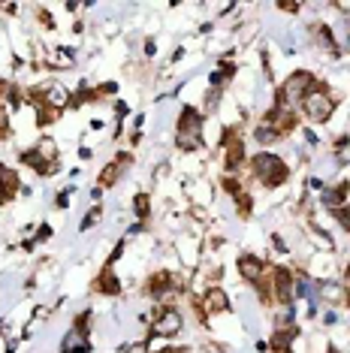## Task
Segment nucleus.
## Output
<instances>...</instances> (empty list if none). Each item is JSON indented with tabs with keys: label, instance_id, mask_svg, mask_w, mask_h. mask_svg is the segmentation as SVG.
<instances>
[{
	"label": "nucleus",
	"instance_id": "obj_1",
	"mask_svg": "<svg viewBox=\"0 0 350 353\" xmlns=\"http://www.w3.org/2000/svg\"><path fill=\"white\" fill-rule=\"evenodd\" d=\"M251 175L262 184V188L275 190V188H281V184L290 179V170H287V163H284L278 154L260 151V154L251 157Z\"/></svg>",
	"mask_w": 350,
	"mask_h": 353
},
{
	"label": "nucleus",
	"instance_id": "obj_2",
	"mask_svg": "<svg viewBox=\"0 0 350 353\" xmlns=\"http://www.w3.org/2000/svg\"><path fill=\"white\" fill-rule=\"evenodd\" d=\"M336 103H338V100L332 97L329 88L317 82V88H314L311 94H308L305 100L299 103V106H302V112H305L308 121H314V124H326V121L332 118V112H336Z\"/></svg>",
	"mask_w": 350,
	"mask_h": 353
},
{
	"label": "nucleus",
	"instance_id": "obj_3",
	"mask_svg": "<svg viewBox=\"0 0 350 353\" xmlns=\"http://www.w3.org/2000/svg\"><path fill=\"white\" fill-rule=\"evenodd\" d=\"M317 88V79L308 73V70H296L287 82L281 85V91H278V97H275V103H281V106H287V109H293L296 103H302Z\"/></svg>",
	"mask_w": 350,
	"mask_h": 353
},
{
	"label": "nucleus",
	"instance_id": "obj_4",
	"mask_svg": "<svg viewBox=\"0 0 350 353\" xmlns=\"http://www.w3.org/2000/svg\"><path fill=\"white\" fill-rule=\"evenodd\" d=\"M175 142H178L181 151H194L203 145V118L196 109H185L178 118V127H175Z\"/></svg>",
	"mask_w": 350,
	"mask_h": 353
},
{
	"label": "nucleus",
	"instance_id": "obj_5",
	"mask_svg": "<svg viewBox=\"0 0 350 353\" xmlns=\"http://www.w3.org/2000/svg\"><path fill=\"white\" fill-rule=\"evenodd\" d=\"M272 293H275V302L281 305H290L296 299V278H293L290 269L272 266Z\"/></svg>",
	"mask_w": 350,
	"mask_h": 353
},
{
	"label": "nucleus",
	"instance_id": "obj_6",
	"mask_svg": "<svg viewBox=\"0 0 350 353\" xmlns=\"http://www.w3.org/2000/svg\"><path fill=\"white\" fill-rule=\"evenodd\" d=\"M220 148H224V166L229 172L238 170L245 160V142L242 136H238V130H224V136H220Z\"/></svg>",
	"mask_w": 350,
	"mask_h": 353
},
{
	"label": "nucleus",
	"instance_id": "obj_7",
	"mask_svg": "<svg viewBox=\"0 0 350 353\" xmlns=\"http://www.w3.org/2000/svg\"><path fill=\"white\" fill-rule=\"evenodd\" d=\"M178 329H181V314L175 308H161L157 317L151 320V332H154L157 339H169Z\"/></svg>",
	"mask_w": 350,
	"mask_h": 353
},
{
	"label": "nucleus",
	"instance_id": "obj_8",
	"mask_svg": "<svg viewBox=\"0 0 350 353\" xmlns=\"http://www.w3.org/2000/svg\"><path fill=\"white\" fill-rule=\"evenodd\" d=\"M133 163V157L130 154H118L112 163L106 166V170L100 172V179H97V188L100 190H106V188H115L118 179H121V172H124V166H130Z\"/></svg>",
	"mask_w": 350,
	"mask_h": 353
},
{
	"label": "nucleus",
	"instance_id": "obj_9",
	"mask_svg": "<svg viewBox=\"0 0 350 353\" xmlns=\"http://www.w3.org/2000/svg\"><path fill=\"white\" fill-rule=\"evenodd\" d=\"M238 275L248 281V284L257 287L262 281V275H266V263H260L254 254H242L238 256Z\"/></svg>",
	"mask_w": 350,
	"mask_h": 353
},
{
	"label": "nucleus",
	"instance_id": "obj_10",
	"mask_svg": "<svg viewBox=\"0 0 350 353\" xmlns=\"http://www.w3.org/2000/svg\"><path fill=\"white\" fill-rule=\"evenodd\" d=\"M145 290H148V296H154V299H163V296H172V290H178V287H175L172 272H154V275L148 278Z\"/></svg>",
	"mask_w": 350,
	"mask_h": 353
},
{
	"label": "nucleus",
	"instance_id": "obj_11",
	"mask_svg": "<svg viewBox=\"0 0 350 353\" xmlns=\"http://www.w3.org/2000/svg\"><path fill=\"white\" fill-rule=\"evenodd\" d=\"M200 308H203V317L205 314H224V311H229V299L220 287H209L203 296V302H200Z\"/></svg>",
	"mask_w": 350,
	"mask_h": 353
},
{
	"label": "nucleus",
	"instance_id": "obj_12",
	"mask_svg": "<svg viewBox=\"0 0 350 353\" xmlns=\"http://www.w3.org/2000/svg\"><path fill=\"white\" fill-rule=\"evenodd\" d=\"M19 188H21V181H19V172L10 170V166H3L0 163V205H6L10 199L19 194Z\"/></svg>",
	"mask_w": 350,
	"mask_h": 353
},
{
	"label": "nucleus",
	"instance_id": "obj_13",
	"mask_svg": "<svg viewBox=\"0 0 350 353\" xmlns=\"http://www.w3.org/2000/svg\"><path fill=\"white\" fill-rule=\"evenodd\" d=\"M347 194H350V184H347V181H338L336 188L320 190V203H323L326 208H332V212H338V208H344Z\"/></svg>",
	"mask_w": 350,
	"mask_h": 353
},
{
	"label": "nucleus",
	"instance_id": "obj_14",
	"mask_svg": "<svg viewBox=\"0 0 350 353\" xmlns=\"http://www.w3.org/2000/svg\"><path fill=\"white\" fill-rule=\"evenodd\" d=\"M94 290L97 293H106V296H118L121 293V281H118V275L112 272V266H106L100 272V278L94 281Z\"/></svg>",
	"mask_w": 350,
	"mask_h": 353
},
{
	"label": "nucleus",
	"instance_id": "obj_15",
	"mask_svg": "<svg viewBox=\"0 0 350 353\" xmlns=\"http://www.w3.org/2000/svg\"><path fill=\"white\" fill-rule=\"evenodd\" d=\"M91 350V344H88V335L85 332H67L61 341V353H88Z\"/></svg>",
	"mask_w": 350,
	"mask_h": 353
},
{
	"label": "nucleus",
	"instance_id": "obj_16",
	"mask_svg": "<svg viewBox=\"0 0 350 353\" xmlns=\"http://www.w3.org/2000/svg\"><path fill=\"white\" fill-rule=\"evenodd\" d=\"M299 329H278L272 335V353H290V344L296 341Z\"/></svg>",
	"mask_w": 350,
	"mask_h": 353
},
{
	"label": "nucleus",
	"instance_id": "obj_17",
	"mask_svg": "<svg viewBox=\"0 0 350 353\" xmlns=\"http://www.w3.org/2000/svg\"><path fill=\"white\" fill-rule=\"evenodd\" d=\"M61 118V109H54V106H37V124L39 127H49L54 124Z\"/></svg>",
	"mask_w": 350,
	"mask_h": 353
},
{
	"label": "nucleus",
	"instance_id": "obj_18",
	"mask_svg": "<svg viewBox=\"0 0 350 353\" xmlns=\"http://www.w3.org/2000/svg\"><path fill=\"white\" fill-rule=\"evenodd\" d=\"M233 73H236L233 63H224V67H220L218 73H212V85H214V88H218V85H227L229 79H233Z\"/></svg>",
	"mask_w": 350,
	"mask_h": 353
},
{
	"label": "nucleus",
	"instance_id": "obj_19",
	"mask_svg": "<svg viewBox=\"0 0 350 353\" xmlns=\"http://www.w3.org/2000/svg\"><path fill=\"white\" fill-rule=\"evenodd\" d=\"M236 205H238V214H242V218H248V214H251V196L248 194H238L236 196Z\"/></svg>",
	"mask_w": 350,
	"mask_h": 353
},
{
	"label": "nucleus",
	"instance_id": "obj_20",
	"mask_svg": "<svg viewBox=\"0 0 350 353\" xmlns=\"http://www.w3.org/2000/svg\"><path fill=\"white\" fill-rule=\"evenodd\" d=\"M148 203H151L148 194H139V196H136V203H133V205H136V214H139V218H148Z\"/></svg>",
	"mask_w": 350,
	"mask_h": 353
},
{
	"label": "nucleus",
	"instance_id": "obj_21",
	"mask_svg": "<svg viewBox=\"0 0 350 353\" xmlns=\"http://www.w3.org/2000/svg\"><path fill=\"white\" fill-rule=\"evenodd\" d=\"M10 136V112L6 106H0V139H6Z\"/></svg>",
	"mask_w": 350,
	"mask_h": 353
},
{
	"label": "nucleus",
	"instance_id": "obj_22",
	"mask_svg": "<svg viewBox=\"0 0 350 353\" xmlns=\"http://www.w3.org/2000/svg\"><path fill=\"white\" fill-rule=\"evenodd\" d=\"M100 218H103V208H91V212H88V218L82 221V230H91Z\"/></svg>",
	"mask_w": 350,
	"mask_h": 353
},
{
	"label": "nucleus",
	"instance_id": "obj_23",
	"mask_svg": "<svg viewBox=\"0 0 350 353\" xmlns=\"http://www.w3.org/2000/svg\"><path fill=\"white\" fill-rule=\"evenodd\" d=\"M336 221L341 223V227H344L347 232H350V208L344 205V208H338V212H336Z\"/></svg>",
	"mask_w": 350,
	"mask_h": 353
},
{
	"label": "nucleus",
	"instance_id": "obj_24",
	"mask_svg": "<svg viewBox=\"0 0 350 353\" xmlns=\"http://www.w3.org/2000/svg\"><path fill=\"white\" fill-rule=\"evenodd\" d=\"M70 203V188L67 190H63V194L58 196V199H54V205H58V208H63V205H67Z\"/></svg>",
	"mask_w": 350,
	"mask_h": 353
},
{
	"label": "nucleus",
	"instance_id": "obj_25",
	"mask_svg": "<svg viewBox=\"0 0 350 353\" xmlns=\"http://www.w3.org/2000/svg\"><path fill=\"white\" fill-rule=\"evenodd\" d=\"M0 97H10V82H3V79H0Z\"/></svg>",
	"mask_w": 350,
	"mask_h": 353
},
{
	"label": "nucleus",
	"instance_id": "obj_26",
	"mask_svg": "<svg viewBox=\"0 0 350 353\" xmlns=\"http://www.w3.org/2000/svg\"><path fill=\"white\" fill-rule=\"evenodd\" d=\"M161 353H187V347H166V350H161Z\"/></svg>",
	"mask_w": 350,
	"mask_h": 353
},
{
	"label": "nucleus",
	"instance_id": "obj_27",
	"mask_svg": "<svg viewBox=\"0 0 350 353\" xmlns=\"http://www.w3.org/2000/svg\"><path fill=\"white\" fill-rule=\"evenodd\" d=\"M326 353H338V350H336V347H329V350H326Z\"/></svg>",
	"mask_w": 350,
	"mask_h": 353
}]
</instances>
